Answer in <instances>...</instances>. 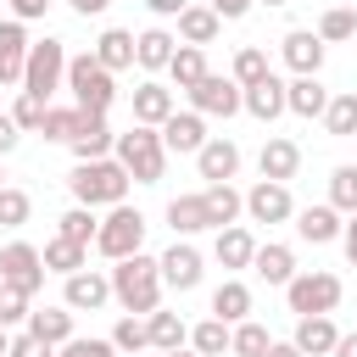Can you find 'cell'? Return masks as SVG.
Instances as JSON below:
<instances>
[{"label":"cell","instance_id":"obj_1","mask_svg":"<svg viewBox=\"0 0 357 357\" xmlns=\"http://www.w3.org/2000/svg\"><path fill=\"white\" fill-rule=\"evenodd\" d=\"M112 301L123 307V312H156L162 307V268H156V257H145V251H134V257H123L112 273Z\"/></svg>","mask_w":357,"mask_h":357},{"label":"cell","instance_id":"obj_2","mask_svg":"<svg viewBox=\"0 0 357 357\" xmlns=\"http://www.w3.org/2000/svg\"><path fill=\"white\" fill-rule=\"evenodd\" d=\"M128 173H123V162L117 156H100V162H73V173H67V190H73V201L78 206H117V201H128Z\"/></svg>","mask_w":357,"mask_h":357},{"label":"cell","instance_id":"obj_3","mask_svg":"<svg viewBox=\"0 0 357 357\" xmlns=\"http://www.w3.org/2000/svg\"><path fill=\"white\" fill-rule=\"evenodd\" d=\"M112 156L123 162V173H128L134 184H162V173H167V145H162V134L145 128V123H134L128 134H117V139H112Z\"/></svg>","mask_w":357,"mask_h":357},{"label":"cell","instance_id":"obj_4","mask_svg":"<svg viewBox=\"0 0 357 357\" xmlns=\"http://www.w3.org/2000/svg\"><path fill=\"white\" fill-rule=\"evenodd\" d=\"M95 251H100L106 262H123V257L145 251V212L128 206V201L106 206V218H100V229H95Z\"/></svg>","mask_w":357,"mask_h":357},{"label":"cell","instance_id":"obj_5","mask_svg":"<svg viewBox=\"0 0 357 357\" xmlns=\"http://www.w3.org/2000/svg\"><path fill=\"white\" fill-rule=\"evenodd\" d=\"M61 89H73V106L106 112V106L117 100V73H106V67L95 61V50H84V56H67V84H61Z\"/></svg>","mask_w":357,"mask_h":357},{"label":"cell","instance_id":"obj_6","mask_svg":"<svg viewBox=\"0 0 357 357\" xmlns=\"http://www.w3.org/2000/svg\"><path fill=\"white\" fill-rule=\"evenodd\" d=\"M340 296H346V284H340V273H329V268H307V273H296V279L284 284V301H290L296 318H307V312H335Z\"/></svg>","mask_w":357,"mask_h":357},{"label":"cell","instance_id":"obj_7","mask_svg":"<svg viewBox=\"0 0 357 357\" xmlns=\"http://www.w3.org/2000/svg\"><path fill=\"white\" fill-rule=\"evenodd\" d=\"M61 84H67V45L61 39H33L28 45V61H22V89L50 100Z\"/></svg>","mask_w":357,"mask_h":357},{"label":"cell","instance_id":"obj_8","mask_svg":"<svg viewBox=\"0 0 357 357\" xmlns=\"http://www.w3.org/2000/svg\"><path fill=\"white\" fill-rule=\"evenodd\" d=\"M0 284H11L22 296H39L45 290V257H39V245H28V240L0 245Z\"/></svg>","mask_w":357,"mask_h":357},{"label":"cell","instance_id":"obj_9","mask_svg":"<svg viewBox=\"0 0 357 357\" xmlns=\"http://www.w3.org/2000/svg\"><path fill=\"white\" fill-rule=\"evenodd\" d=\"M245 218H251V223H290V218H296L290 184H279V178H257V184L245 190Z\"/></svg>","mask_w":357,"mask_h":357},{"label":"cell","instance_id":"obj_10","mask_svg":"<svg viewBox=\"0 0 357 357\" xmlns=\"http://www.w3.org/2000/svg\"><path fill=\"white\" fill-rule=\"evenodd\" d=\"M156 268H162V290H195L201 284V273H206V262H201V251L190 245V240H173L162 257H156Z\"/></svg>","mask_w":357,"mask_h":357},{"label":"cell","instance_id":"obj_11","mask_svg":"<svg viewBox=\"0 0 357 357\" xmlns=\"http://www.w3.org/2000/svg\"><path fill=\"white\" fill-rule=\"evenodd\" d=\"M190 95V112H201V117H234L240 112V84L234 78H223V73H206L195 89H184Z\"/></svg>","mask_w":357,"mask_h":357},{"label":"cell","instance_id":"obj_12","mask_svg":"<svg viewBox=\"0 0 357 357\" xmlns=\"http://www.w3.org/2000/svg\"><path fill=\"white\" fill-rule=\"evenodd\" d=\"M106 301H112V279H106V273L78 268V273L61 279V307H73V312H100Z\"/></svg>","mask_w":357,"mask_h":357},{"label":"cell","instance_id":"obj_13","mask_svg":"<svg viewBox=\"0 0 357 357\" xmlns=\"http://www.w3.org/2000/svg\"><path fill=\"white\" fill-rule=\"evenodd\" d=\"M134 123H145V128H162L173 112H178V95H173V84H156V78H145V84H134Z\"/></svg>","mask_w":357,"mask_h":357},{"label":"cell","instance_id":"obj_14","mask_svg":"<svg viewBox=\"0 0 357 357\" xmlns=\"http://www.w3.org/2000/svg\"><path fill=\"white\" fill-rule=\"evenodd\" d=\"M84 112V106H78ZM112 128H106V112H84L78 117V134L67 139V151H73V162H100V156H112Z\"/></svg>","mask_w":357,"mask_h":357},{"label":"cell","instance_id":"obj_15","mask_svg":"<svg viewBox=\"0 0 357 357\" xmlns=\"http://www.w3.org/2000/svg\"><path fill=\"white\" fill-rule=\"evenodd\" d=\"M257 173H262V178L290 184V178L301 173V145H296L290 134H268V139H262V151H257Z\"/></svg>","mask_w":357,"mask_h":357},{"label":"cell","instance_id":"obj_16","mask_svg":"<svg viewBox=\"0 0 357 357\" xmlns=\"http://www.w3.org/2000/svg\"><path fill=\"white\" fill-rule=\"evenodd\" d=\"M195 167H201L206 184H229V178L240 173V145H234L229 134H206V145L195 151Z\"/></svg>","mask_w":357,"mask_h":357},{"label":"cell","instance_id":"obj_17","mask_svg":"<svg viewBox=\"0 0 357 357\" xmlns=\"http://www.w3.org/2000/svg\"><path fill=\"white\" fill-rule=\"evenodd\" d=\"M156 134H162L167 156H195V151L206 145V117H201V112H173Z\"/></svg>","mask_w":357,"mask_h":357},{"label":"cell","instance_id":"obj_18","mask_svg":"<svg viewBox=\"0 0 357 357\" xmlns=\"http://www.w3.org/2000/svg\"><path fill=\"white\" fill-rule=\"evenodd\" d=\"M28 22L17 17H0V89L6 84H22V61H28Z\"/></svg>","mask_w":357,"mask_h":357},{"label":"cell","instance_id":"obj_19","mask_svg":"<svg viewBox=\"0 0 357 357\" xmlns=\"http://www.w3.org/2000/svg\"><path fill=\"white\" fill-rule=\"evenodd\" d=\"M324 50H329V45H324L312 28H290V33L279 39V56H284V67H290L296 78H301V73H318V67H324Z\"/></svg>","mask_w":357,"mask_h":357},{"label":"cell","instance_id":"obj_20","mask_svg":"<svg viewBox=\"0 0 357 357\" xmlns=\"http://www.w3.org/2000/svg\"><path fill=\"white\" fill-rule=\"evenodd\" d=\"M240 112H251L257 123H273V117H284V78H279V73H268V78L245 84V89H240Z\"/></svg>","mask_w":357,"mask_h":357},{"label":"cell","instance_id":"obj_21","mask_svg":"<svg viewBox=\"0 0 357 357\" xmlns=\"http://www.w3.org/2000/svg\"><path fill=\"white\" fill-rule=\"evenodd\" d=\"M290 340H296V351H301V357H329V351H335V340H340V329H335V318H329V312H307V318H296Z\"/></svg>","mask_w":357,"mask_h":357},{"label":"cell","instance_id":"obj_22","mask_svg":"<svg viewBox=\"0 0 357 357\" xmlns=\"http://www.w3.org/2000/svg\"><path fill=\"white\" fill-rule=\"evenodd\" d=\"M173 22H178V45H201V50H206V45L223 33V17H218L206 0H190V6L173 17Z\"/></svg>","mask_w":357,"mask_h":357},{"label":"cell","instance_id":"obj_23","mask_svg":"<svg viewBox=\"0 0 357 357\" xmlns=\"http://www.w3.org/2000/svg\"><path fill=\"white\" fill-rule=\"evenodd\" d=\"M340 223H346V212H335L329 201H318V206H296V234H301L307 245H329V240H340Z\"/></svg>","mask_w":357,"mask_h":357},{"label":"cell","instance_id":"obj_24","mask_svg":"<svg viewBox=\"0 0 357 357\" xmlns=\"http://www.w3.org/2000/svg\"><path fill=\"white\" fill-rule=\"evenodd\" d=\"M324 106H329V89L318 84V73H301V78H290L284 84V112L290 117H324Z\"/></svg>","mask_w":357,"mask_h":357},{"label":"cell","instance_id":"obj_25","mask_svg":"<svg viewBox=\"0 0 357 357\" xmlns=\"http://www.w3.org/2000/svg\"><path fill=\"white\" fill-rule=\"evenodd\" d=\"M173 50H178V33H167V28H145V33H134V67H145V73H167Z\"/></svg>","mask_w":357,"mask_h":357},{"label":"cell","instance_id":"obj_26","mask_svg":"<svg viewBox=\"0 0 357 357\" xmlns=\"http://www.w3.org/2000/svg\"><path fill=\"white\" fill-rule=\"evenodd\" d=\"M251 273L284 290V284L296 279V251H290V245H279V240H268V245H257V251H251Z\"/></svg>","mask_w":357,"mask_h":357},{"label":"cell","instance_id":"obj_27","mask_svg":"<svg viewBox=\"0 0 357 357\" xmlns=\"http://www.w3.org/2000/svg\"><path fill=\"white\" fill-rule=\"evenodd\" d=\"M73 318H78V312H73V307H61V301H56V307H28V324H22V329H33L39 340L61 346V340H73V335H78V329H73Z\"/></svg>","mask_w":357,"mask_h":357},{"label":"cell","instance_id":"obj_28","mask_svg":"<svg viewBox=\"0 0 357 357\" xmlns=\"http://www.w3.org/2000/svg\"><path fill=\"white\" fill-rule=\"evenodd\" d=\"M201 206H206V223H212V229H229V223H240L245 195H240L234 184H206V190H201Z\"/></svg>","mask_w":357,"mask_h":357},{"label":"cell","instance_id":"obj_29","mask_svg":"<svg viewBox=\"0 0 357 357\" xmlns=\"http://www.w3.org/2000/svg\"><path fill=\"white\" fill-rule=\"evenodd\" d=\"M251 251H257V240H251L245 223H229V229L212 234V257H218L223 268H251Z\"/></svg>","mask_w":357,"mask_h":357},{"label":"cell","instance_id":"obj_30","mask_svg":"<svg viewBox=\"0 0 357 357\" xmlns=\"http://www.w3.org/2000/svg\"><path fill=\"white\" fill-rule=\"evenodd\" d=\"M95 61H100L106 73H128V67H134V33H128V28H106V33L95 39Z\"/></svg>","mask_w":357,"mask_h":357},{"label":"cell","instance_id":"obj_31","mask_svg":"<svg viewBox=\"0 0 357 357\" xmlns=\"http://www.w3.org/2000/svg\"><path fill=\"white\" fill-rule=\"evenodd\" d=\"M167 229H173V240H190V234L212 229V223H206L201 195H173V201H167Z\"/></svg>","mask_w":357,"mask_h":357},{"label":"cell","instance_id":"obj_32","mask_svg":"<svg viewBox=\"0 0 357 357\" xmlns=\"http://www.w3.org/2000/svg\"><path fill=\"white\" fill-rule=\"evenodd\" d=\"M45 273H78V268H89V245H78V240H67V234H56V240H45Z\"/></svg>","mask_w":357,"mask_h":357},{"label":"cell","instance_id":"obj_33","mask_svg":"<svg viewBox=\"0 0 357 357\" xmlns=\"http://www.w3.org/2000/svg\"><path fill=\"white\" fill-rule=\"evenodd\" d=\"M212 318H223V324L251 318V284H245V279H223V284L212 290Z\"/></svg>","mask_w":357,"mask_h":357},{"label":"cell","instance_id":"obj_34","mask_svg":"<svg viewBox=\"0 0 357 357\" xmlns=\"http://www.w3.org/2000/svg\"><path fill=\"white\" fill-rule=\"evenodd\" d=\"M145 335H151V351H173V346H190V324L178 312H145Z\"/></svg>","mask_w":357,"mask_h":357},{"label":"cell","instance_id":"obj_35","mask_svg":"<svg viewBox=\"0 0 357 357\" xmlns=\"http://www.w3.org/2000/svg\"><path fill=\"white\" fill-rule=\"evenodd\" d=\"M206 73H212V67H206V50H201V45H178V50H173V61H167L173 89H195Z\"/></svg>","mask_w":357,"mask_h":357},{"label":"cell","instance_id":"obj_36","mask_svg":"<svg viewBox=\"0 0 357 357\" xmlns=\"http://www.w3.org/2000/svg\"><path fill=\"white\" fill-rule=\"evenodd\" d=\"M318 123L329 128V139H351V134H357V89L329 95V106H324V117H318Z\"/></svg>","mask_w":357,"mask_h":357},{"label":"cell","instance_id":"obj_37","mask_svg":"<svg viewBox=\"0 0 357 357\" xmlns=\"http://www.w3.org/2000/svg\"><path fill=\"white\" fill-rule=\"evenodd\" d=\"M268 329L257 324V318H240V324H229V357H262L268 351Z\"/></svg>","mask_w":357,"mask_h":357},{"label":"cell","instance_id":"obj_38","mask_svg":"<svg viewBox=\"0 0 357 357\" xmlns=\"http://www.w3.org/2000/svg\"><path fill=\"white\" fill-rule=\"evenodd\" d=\"M95 229H100L95 206H78V201L56 218V234H67V240H78V245H95Z\"/></svg>","mask_w":357,"mask_h":357},{"label":"cell","instance_id":"obj_39","mask_svg":"<svg viewBox=\"0 0 357 357\" xmlns=\"http://www.w3.org/2000/svg\"><path fill=\"white\" fill-rule=\"evenodd\" d=\"M312 33H318L324 45H346V39L357 33V11H351V6H329V11L318 17V28H312Z\"/></svg>","mask_w":357,"mask_h":357},{"label":"cell","instance_id":"obj_40","mask_svg":"<svg viewBox=\"0 0 357 357\" xmlns=\"http://www.w3.org/2000/svg\"><path fill=\"white\" fill-rule=\"evenodd\" d=\"M268 73H273V67H268V50H262V45H240V50H234L229 78H234L240 89H245V84H257V78H268Z\"/></svg>","mask_w":357,"mask_h":357},{"label":"cell","instance_id":"obj_41","mask_svg":"<svg viewBox=\"0 0 357 357\" xmlns=\"http://www.w3.org/2000/svg\"><path fill=\"white\" fill-rule=\"evenodd\" d=\"M190 351H201V357H223V351H229V324H223V318H201V324L190 329Z\"/></svg>","mask_w":357,"mask_h":357},{"label":"cell","instance_id":"obj_42","mask_svg":"<svg viewBox=\"0 0 357 357\" xmlns=\"http://www.w3.org/2000/svg\"><path fill=\"white\" fill-rule=\"evenodd\" d=\"M329 206L335 212H357V162H340L329 173Z\"/></svg>","mask_w":357,"mask_h":357},{"label":"cell","instance_id":"obj_43","mask_svg":"<svg viewBox=\"0 0 357 357\" xmlns=\"http://www.w3.org/2000/svg\"><path fill=\"white\" fill-rule=\"evenodd\" d=\"M78 117H84L78 106H50V112H45V123H39V134H45L50 145H67V139L78 134Z\"/></svg>","mask_w":357,"mask_h":357},{"label":"cell","instance_id":"obj_44","mask_svg":"<svg viewBox=\"0 0 357 357\" xmlns=\"http://www.w3.org/2000/svg\"><path fill=\"white\" fill-rule=\"evenodd\" d=\"M112 346H117V351H151L145 318H139V312H123V318L112 324Z\"/></svg>","mask_w":357,"mask_h":357},{"label":"cell","instance_id":"obj_45","mask_svg":"<svg viewBox=\"0 0 357 357\" xmlns=\"http://www.w3.org/2000/svg\"><path fill=\"white\" fill-rule=\"evenodd\" d=\"M28 218H33V195L17 190V184H6L0 190V229H22Z\"/></svg>","mask_w":357,"mask_h":357},{"label":"cell","instance_id":"obj_46","mask_svg":"<svg viewBox=\"0 0 357 357\" xmlns=\"http://www.w3.org/2000/svg\"><path fill=\"white\" fill-rule=\"evenodd\" d=\"M45 112H50V100H45V95H28V89H17V106H11V123H17L22 134H39V123H45Z\"/></svg>","mask_w":357,"mask_h":357},{"label":"cell","instance_id":"obj_47","mask_svg":"<svg viewBox=\"0 0 357 357\" xmlns=\"http://www.w3.org/2000/svg\"><path fill=\"white\" fill-rule=\"evenodd\" d=\"M56 357H117V346H112V335L106 340L100 335H73V340L56 346Z\"/></svg>","mask_w":357,"mask_h":357},{"label":"cell","instance_id":"obj_48","mask_svg":"<svg viewBox=\"0 0 357 357\" xmlns=\"http://www.w3.org/2000/svg\"><path fill=\"white\" fill-rule=\"evenodd\" d=\"M28 307H33V296H22V290H11V284H0V324H6V329H17V324H28Z\"/></svg>","mask_w":357,"mask_h":357},{"label":"cell","instance_id":"obj_49","mask_svg":"<svg viewBox=\"0 0 357 357\" xmlns=\"http://www.w3.org/2000/svg\"><path fill=\"white\" fill-rule=\"evenodd\" d=\"M6 357H56V346H50V340H39L33 329H22V335L11 329V351H6Z\"/></svg>","mask_w":357,"mask_h":357},{"label":"cell","instance_id":"obj_50","mask_svg":"<svg viewBox=\"0 0 357 357\" xmlns=\"http://www.w3.org/2000/svg\"><path fill=\"white\" fill-rule=\"evenodd\" d=\"M6 6H11V17H17V22H39V17L50 11V0H6Z\"/></svg>","mask_w":357,"mask_h":357},{"label":"cell","instance_id":"obj_51","mask_svg":"<svg viewBox=\"0 0 357 357\" xmlns=\"http://www.w3.org/2000/svg\"><path fill=\"white\" fill-rule=\"evenodd\" d=\"M206 6H212V11L223 17V22H240V17H245V11L257 6V0H206Z\"/></svg>","mask_w":357,"mask_h":357},{"label":"cell","instance_id":"obj_52","mask_svg":"<svg viewBox=\"0 0 357 357\" xmlns=\"http://www.w3.org/2000/svg\"><path fill=\"white\" fill-rule=\"evenodd\" d=\"M17 139H22V128L11 123V112H0V156H11V151H17Z\"/></svg>","mask_w":357,"mask_h":357},{"label":"cell","instance_id":"obj_53","mask_svg":"<svg viewBox=\"0 0 357 357\" xmlns=\"http://www.w3.org/2000/svg\"><path fill=\"white\" fill-rule=\"evenodd\" d=\"M340 245H346V262L357 268V212H346V223H340Z\"/></svg>","mask_w":357,"mask_h":357},{"label":"cell","instance_id":"obj_54","mask_svg":"<svg viewBox=\"0 0 357 357\" xmlns=\"http://www.w3.org/2000/svg\"><path fill=\"white\" fill-rule=\"evenodd\" d=\"M67 6H73V11H78V17H100V11H106V6H112V0H67Z\"/></svg>","mask_w":357,"mask_h":357},{"label":"cell","instance_id":"obj_55","mask_svg":"<svg viewBox=\"0 0 357 357\" xmlns=\"http://www.w3.org/2000/svg\"><path fill=\"white\" fill-rule=\"evenodd\" d=\"M145 6H151V11H156V17H178V11H184V6H190V0H145Z\"/></svg>","mask_w":357,"mask_h":357},{"label":"cell","instance_id":"obj_56","mask_svg":"<svg viewBox=\"0 0 357 357\" xmlns=\"http://www.w3.org/2000/svg\"><path fill=\"white\" fill-rule=\"evenodd\" d=\"M262 357H301V351H296V340H268Z\"/></svg>","mask_w":357,"mask_h":357},{"label":"cell","instance_id":"obj_57","mask_svg":"<svg viewBox=\"0 0 357 357\" xmlns=\"http://www.w3.org/2000/svg\"><path fill=\"white\" fill-rule=\"evenodd\" d=\"M329 357H357V335H340V340H335V351H329Z\"/></svg>","mask_w":357,"mask_h":357},{"label":"cell","instance_id":"obj_58","mask_svg":"<svg viewBox=\"0 0 357 357\" xmlns=\"http://www.w3.org/2000/svg\"><path fill=\"white\" fill-rule=\"evenodd\" d=\"M162 357H201V351H190V346H173V351H162Z\"/></svg>","mask_w":357,"mask_h":357},{"label":"cell","instance_id":"obj_59","mask_svg":"<svg viewBox=\"0 0 357 357\" xmlns=\"http://www.w3.org/2000/svg\"><path fill=\"white\" fill-rule=\"evenodd\" d=\"M6 351H11V329L0 324V357H6Z\"/></svg>","mask_w":357,"mask_h":357},{"label":"cell","instance_id":"obj_60","mask_svg":"<svg viewBox=\"0 0 357 357\" xmlns=\"http://www.w3.org/2000/svg\"><path fill=\"white\" fill-rule=\"evenodd\" d=\"M257 6H273V11H279V6H290V0H257Z\"/></svg>","mask_w":357,"mask_h":357},{"label":"cell","instance_id":"obj_61","mask_svg":"<svg viewBox=\"0 0 357 357\" xmlns=\"http://www.w3.org/2000/svg\"><path fill=\"white\" fill-rule=\"evenodd\" d=\"M117 357H145V351H117Z\"/></svg>","mask_w":357,"mask_h":357},{"label":"cell","instance_id":"obj_62","mask_svg":"<svg viewBox=\"0 0 357 357\" xmlns=\"http://www.w3.org/2000/svg\"><path fill=\"white\" fill-rule=\"evenodd\" d=\"M0 190H6V162H0Z\"/></svg>","mask_w":357,"mask_h":357},{"label":"cell","instance_id":"obj_63","mask_svg":"<svg viewBox=\"0 0 357 357\" xmlns=\"http://www.w3.org/2000/svg\"><path fill=\"white\" fill-rule=\"evenodd\" d=\"M351 45H357V33H351Z\"/></svg>","mask_w":357,"mask_h":357},{"label":"cell","instance_id":"obj_64","mask_svg":"<svg viewBox=\"0 0 357 357\" xmlns=\"http://www.w3.org/2000/svg\"><path fill=\"white\" fill-rule=\"evenodd\" d=\"M351 139H357V134H351Z\"/></svg>","mask_w":357,"mask_h":357}]
</instances>
